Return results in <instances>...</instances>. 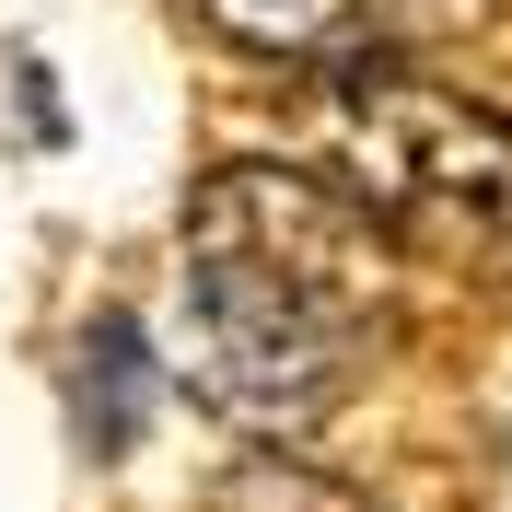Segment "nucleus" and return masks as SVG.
Here are the masks:
<instances>
[{
  "label": "nucleus",
  "instance_id": "20e7f679",
  "mask_svg": "<svg viewBox=\"0 0 512 512\" xmlns=\"http://www.w3.org/2000/svg\"><path fill=\"white\" fill-rule=\"evenodd\" d=\"M198 12H210L233 47H256V59L315 70V59H350L361 35H373L384 0H198Z\"/></svg>",
  "mask_w": 512,
  "mask_h": 512
},
{
  "label": "nucleus",
  "instance_id": "f03ea898",
  "mask_svg": "<svg viewBox=\"0 0 512 512\" xmlns=\"http://www.w3.org/2000/svg\"><path fill=\"white\" fill-rule=\"evenodd\" d=\"M338 187L408 245L501 268L512 256V117L419 82V70H350L338 82Z\"/></svg>",
  "mask_w": 512,
  "mask_h": 512
},
{
  "label": "nucleus",
  "instance_id": "f257e3e1",
  "mask_svg": "<svg viewBox=\"0 0 512 512\" xmlns=\"http://www.w3.org/2000/svg\"><path fill=\"white\" fill-rule=\"evenodd\" d=\"M396 233L303 163H222L187 198V350L245 431H315L384 338Z\"/></svg>",
  "mask_w": 512,
  "mask_h": 512
},
{
  "label": "nucleus",
  "instance_id": "7ed1b4c3",
  "mask_svg": "<svg viewBox=\"0 0 512 512\" xmlns=\"http://www.w3.org/2000/svg\"><path fill=\"white\" fill-rule=\"evenodd\" d=\"M152 396H163V350L140 338V315H94L82 326V361H70V431H82V454L117 466L140 443Z\"/></svg>",
  "mask_w": 512,
  "mask_h": 512
}]
</instances>
